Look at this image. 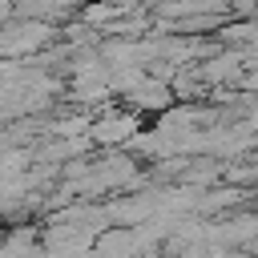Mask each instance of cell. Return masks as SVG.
<instances>
[]
</instances>
